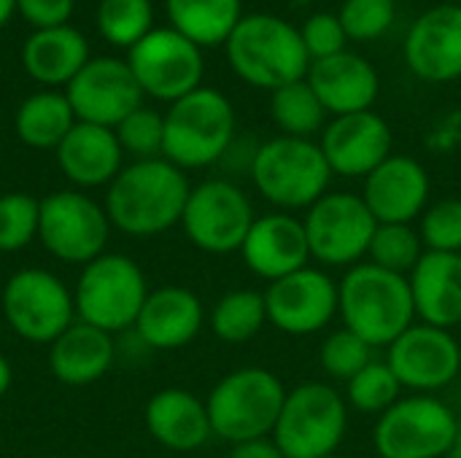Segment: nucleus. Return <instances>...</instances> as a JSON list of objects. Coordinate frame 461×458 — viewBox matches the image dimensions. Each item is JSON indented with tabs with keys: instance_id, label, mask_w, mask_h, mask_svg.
Wrapping results in <instances>:
<instances>
[{
	"instance_id": "1",
	"label": "nucleus",
	"mask_w": 461,
	"mask_h": 458,
	"mask_svg": "<svg viewBox=\"0 0 461 458\" xmlns=\"http://www.w3.org/2000/svg\"><path fill=\"white\" fill-rule=\"evenodd\" d=\"M189 181L181 167L159 159H140L127 167L108 184L105 213L108 221L132 238L162 235L170 227L181 224Z\"/></svg>"
},
{
	"instance_id": "2",
	"label": "nucleus",
	"mask_w": 461,
	"mask_h": 458,
	"mask_svg": "<svg viewBox=\"0 0 461 458\" xmlns=\"http://www.w3.org/2000/svg\"><path fill=\"white\" fill-rule=\"evenodd\" d=\"M338 313L343 316L346 329L365 343L389 348L416 324L411 281L400 273L375 267L373 262L354 265L338 283Z\"/></svg>"
},
{
	"instance_id": "3",
	"label": "nucleus",
	"mask_w": 461,
	"mask_h": 458,
	"mask_svg": "<svg viewBox=\"0 0 461 458\" xmlns=\"http://www.w3.org/2000/svg\"><path fill=\"white\" fill-rule=\"evenodd\" d=\"M224 46L232 70L251 86L276 92L286 84L308 78L311 57L303 35L281 16H243Z\"/></svg>"
},
{
	"instance_id": "4",
	"label": "nucleus",
	"mask_w": 461,
	"mask_h": 458,
	"mask_svg": "<svg viewBox=\"0 0 461 458\" xmlns=\"http://www.w3.org/2000/svg\"><path fill=\"white\" fill-rule=\"evenodd\" d=\"M235 140L232 103L219 92L200 86L186 97L170 103L165 113V151L162 157L181 170L208 167L227 157Z\"/></svg>"
},
{
	"instance_id": "5",
	"label": "nucleus",
	"mask_w": 461,
	"mask_h": 458,
	"mask_svg": "<svg viewBox=\"0 0 461 458\" xmlns=\"http://www.w3.org/2000/svg\"><path fill=\"white\" fill-rule=\"evenodd\" d=\"M286 389L265 367H240L224 375L205 400L211 429L224 443H249L273 435Z\"/></svg>"
},
{
	"instance_id": "6",
	"label": "nucleus",
	"mask_w": 461,
	"mask_h": 458,
	"mask_svg": "<svg viewBox=\"0 0 461 458\" xmlns=\"http://www.w3.org/2000/svg\"><path fill=\"white\" fill-rule=\"evenodd\" d=\"M251 178L267 202L284 211H297L311 208L327 194L332 170L319 143L281 135L257 148Z\"/></svg>"
},
{
	"instance_id": "7",
	"label": "nucleus",
	"mask_w": 461,
	"mask_h": 458,
	"mask_svg": "<svg viewBox=\"0 0 461 458\" xmlns=\"http://www.w3.org/2000/svg\"><path fill=\"white\" fill-rule=\"evenodd\" d=\"M149 297L143 270L124 254H103L84 265L73 302L76 319L108 335L135 327L138 313Z\"/></svg>"
},
{
	"instance_id": "8",
	"label": "nucleus",
	"mask_w": 461,
	"mask_h": 458,
	"mask_svg": "<svg viewBox=\"0 0 461 458\" xmlns=\"http://www.w3.org/2000/svg\"><path fill=\"white\" fill-rule=\"evenodd\" d=\"M346 429V400L330 383H300L286 391L273 443L284 458H324L340 448Z\"/></svg>"
},
{
	"instance_id": "9",
	"label": "nucleus",
	"mask_w": 461,
	"mask_h": 458,
	"mask_svg": "<svg viewBox=\"0 0 461 458\" xmlns=\"http://www.w3.org/2000/svg\"><path fill=\"white\" fill-rule=\"evenodd\" d=\"M459 429V416L432 394L394 402L375 424L381 458H446Z\"/></svg>"
},
{
	"instance_id": "10",
	"label": "nucleus",
	"mask_w": 461,
	"mask_h": 458,
	"mask_svg": "<svg viewBox=\"0 0 461 458\" xmlns=\"http://www.w3.org/2000/svg\"><path fill=\"white\" fill-rule=\"evenodd\" d=\"M3 316L22 340L51 346L76 321L73 292L49 270H19L3 286Z\"/></svg>"
},
{
	"instance_id": "11",
	"label": "nucleus",
	"mask_w": 461,
	"mask_h": 458,
	"mask_svg": "<svg viewBox=\"0 0 461 458\" xmlns=\"http://www.w3.org/2000/svg\"><path fill=\"white\" fill-rule=\"evenodd\" d=\"M111 235L108 213L84 192L62 189L41 200L38 238L65 265H89L105 254Z\"/></svg>"
},
{
	"instance_id": "12",
	"label": "nucleus",
	"mask_w": 461,
	"mask_h": 458,
	"mask_svg": "<svg viewBox=\"0 0 461 458\" xmlns=\"http://www.w3.org/2000/svg\"><path fill=\"white\" fill-rule=\"evenodd\" d=\"M303 224L311 256L327 267L357 265L367 256L370 240L378 229V221L365 200L351 192H327L308 208Z\"/></svg>"
},
{
	"instance_id": "13",
	"label": "nucleus",
	"mask_w": 461,
	"mask_h": 458,
	"mask_svg": "<svg viewBox=\"0 0 461 458\" xmlns=\"http://www.w3.org/2000/svg\"><path fill=\"white\" fill-rule=\"evenodd\" d=\"M254 219L251 200L243 189L224 178H211L189 192L181 227L200 251L232 254L243 248Z\"/></svg>"
},
{
	"instance_id": "14",
	"label": "nucleus",
	"mask_w": 461,
	"mask_h": 458,
	"mask_svg": "<svg viewBox=\"0 0 461 458\" xmlns=\"http://www.w3.org/2000/svg\"><path fill=\"white\" fill-rule=\"evenodd\" d=\"M127 65L143 94L167 103H176L200 89V78L205 70L200 46L173 27L151 30L140 43L130 49Z\"/></svg>"
},
{
	"instance_id": "15",
	"label": "nucleus",
	"mask_w": 461,
	"mask_h": 458,
	"mask_svg": "<svg viewBox=\"0 0 461 458\" xmlns=\"http://www.w3.org/2000/svg\"><path fill=\"white\" fill-rule=\"evenodd\" d=\"M65 97L78 121L108 130H116V124L143 105V89L127 59L116 57H92L65 86Z\"/></svg>"
},
{
	"instance_id": "16",
	"label": "nucleus",
	"mask_w": 461,
	"mask_h": 458,
	"mask_svg": "<svg viewBox=\"0 0 461 458\" xmlns=\"http://www.w3.org/2000/svg\"><path fill=\"white\" fill-rule=\"evenodd\" d=\"M267 321L292 337L316 335L338 313V283L316 267L278 278L265 292Z\"/></svg>"
},
{
	"instance_id": "17",
	"label": "nucleus",
	"mask_w": 461,
	"mask_h": 458,
	"mask_svg": "<svg viewBox=\"0 0 461 458\" xmlns=\"http://www.w3.org/2000/svg\"><path fill=\"white\" fill-rule=\"evenodd\" d=\"M386 364L392 367L402 389L432 394L456 381L461 370V348L448 329L413 324L389 346Z\"/></svg>"
},
{
	"instance_id": "18",
	"label": "nucleus",
	"mask_w": 461,
	"mask_h": 458,
	"mask_svg": "<svg viewBox=\"0 0 461 458\" xmlns=\"http://www.w3.org/2000/svg\"><path fill=\"white\" fill-rule=\"evenodd\" d=\"M319 146L332 175L367 178L392 157V130L373 111L335 116L324 127Z\"/></svg>"
},
{
	"instance_id": "19",
	"label": "nucleus",
	"mask_w": 461,
	"mask_h": 458,
	"mask_svg": "<svg viewBox=\"0 0 461 458\" xmlns=\"http://www.w3.org/2000/svg\"><path fill=\"white\" fill-rule=\"evenodd\" d=\"M365 205L378 224H413L429 202V175L413 157L392 154L365 178Z\"/></svg>"
},
{
	"instance_id": "20",
	"label": "nucleus",
	"mask_w": 461,
	"mask_h": 458,
	"mask_svg": "<svg viewBox=\"0 0 461 458\" xmlns=\"http://www.w3.org/2000/svg\"><path fill=\"white\" fill-rule=\"evenodd\" d=\"M405 62L429 84L461 78V5H438L419 16L405 38Z\"/></svg>"
},
{
	"instance_id": "21",
	"label": "nucleus",
	"mask_w": 461,
	"mask_h": 458,
	"mask_svg": "<svg viewBox=\"0 0 461 458\" xmlns=\"http://www.w3.org/2000/svg\"><path fill=\"white\" fill-rule=\"evenodd\" d=\"M240 254L246 267L270 283L308 267L311 246L303 219L289 213H267L254 219Z\"/></svg>"
},
{
	"instance_id": "22",
	"label": "nucleus",
	"mask_w": 461,
	"mask_h": 458,
	"mask_svg": "<svg viewBox=\"0 0 461 458\" xmlns=\"http://www.w3.org/2000/svg\"><path fill=\"white\" fill-rule=\"evenodd\" d=\"M308 84L321 100L324 111L332 116L370 111L381 89L375 67L365 57L351 51L311 62Z\"/></svg>"
},
{
	"instance_id": "23",
	"label": "nucleus",
	"mask_w": 461,
	"mask_h": 458,
	"mask_svg": "<svg viewBox=\"0 0 461 458\" xmlns=\"http://www.w3.org/2000/svg\"><path fill=\"white\" fill-rule=\"evenodd\" d=\"M203 319V302L194 292L181 286H162L149 292L132 329L146 348L178 351L200 335Z\"/></svg>"
},
{
	"instance_id": "24",
	"label": "nucleus",
	"mask_w": 461,
	"mask_h": 458,
	"mask_svg": "<svg viewBox=\"0 0 461 458\" xmlns=\"http://www.w3.org/2000/svg\"><path fill=\"white\" fill-rule=\"evenodd\" d=\"M122 159L124 151L116 132L86 121H76V127L57 146L62 175L81 189L108 186L122 173Z\"/></svg>"
},
{
	"instance_id": "25",
	"label": "nucleus",
	"mask_w": 461,
	"mask_h": 458,
	"mask_svg": "<svg viewBox=\"0 0 461 458\" xmlns=\"http://www.w3.org/2000/svg\"><path fill=\"white\" fill-rule=\"evenodd\" d=\"M411 292L421 324L448 329L461 324V254L424 251L411 273Z\"/></svg>"
},
{
	"instance_id": "26",
	"label": "nucleus",
	"mask_w": 461,
	"mask_h": 458,
	"mask_svg": "<svg viewBox=\"0 0 461 458\" xmlns=\"http://www.w3.org/2000/svg\"><path fill=\"white\" fill-rule=\"evenodd\" d=\"M146 429L167 451L192 454L211 437V418L203 400L186 389H162L146 405Z\"/></svg>"
},
{
	"instance_id": "27",
	"label": "nucleus",
	"mask_w": 461,
	"mask_h": 458,
	"mask_svg": "<svg viewBox=\"0 0 461 458\" xmlns=\"http://www.w3.org/2000/svg\"><path fill=\"white\" fill-rule=\"evenodd\" d=\"M113 337L84 321H73L49 346V370L65 386H89L113 364Z\"/></svg>"
},
{
	"instance_id": "28",
	"label": "nucleus",
	"mask_w": 461,
	"mask_h": 458,
	"mask_svg": "<svg viewBox=\"0 0 461 458\" xmlns=\"http://www.w3.org/2000/svg\"><path fill=\"white\" fill-rule=\"evenodd\" d=\"M89 59L86 38L70 24L35 30L22 46L27 76L43 86H68Z\"/></svg>"
},
{
	"instance_id": "29",
	"label": "nucleus",
	"mask_w": 461,
	"mask_h": 458,
	"mask_svg": "<svg viewBox=\"0 0 461 458\" xmlns=\"http://www.w3.org/2000/svg\"><path fill=\"white\" fill-rule=\"evenodd\" d=\"M76 113L65 97V92H35L30 94L14 119L16 135L24 146L38 151H57L65 135L76 127Z\"/></svg>"
},
{
	"instance_id": "30",
	"label": "nucleus",
	"mask_w": 461,
	"mask_h": 458,
	"mask_svg": "<svg viewBox=\"0 0 461 458\" xmlns=\"http://www.w3.org/2000/svg\"><path fill=\"white\" fill-rule=\"evenodd\" d=\"M165 5L173 30L200 49L227 43L243 19L240 0H165Z\"/></svg>"
},
{
	"instance_id": "31",
	"label": "nucleus",
	"mask_w": 461,
	"mask_h": 458,
	"mask_svg": "<svg viewBox=\"0 0 461 458\" xmlns=\"http://www.w3.org/2000/svg\"><path fill=\"white\" fill-rule=\"evenodd\" d=\"M267 324L265 294L254 289H235L224 294L211 313V329L221 343H249Z\"/></svg>"
},
{
	"instance_id": "32",
	"label": "nucleus",
	"mask_w": 461,
	"mask_h": 458,
	"mask_svg": "<svg viewBox=\"0 0 461 458\" xmlns=\"http://www.w3.org/2000/svg\"><path fill=\"white\" fill-rule=\"evenodd\" d=\"M270 113L284 135L308 138V140L313 132L324 127V119H327V111L321 100L316 97V92L311 89L308 78L276 89L270 100Z\"/></svg>"
},
{
	"instance_id": "33",
	"label": "nucleus",
	"mask_w": 461,
	"mask_h": 458,
	"mask_svg": "<svg viewBox=\"0 0 461 458\" xmlns=\"http://www.w3.org/2000/svg\"><path fill=\"white\" fill-rule=\"evenodd\" d=\"M151 24V0H100L97 5V30L113 46L132 49L154 30Z\"/></svg>"
},
{
	"instance_id": "34",
	"label": "nucleus",
	"mask_w": 461,
	"mask_h": 458,
	"mask_svg": "<svg viewBox=\"0 0 461 458\" xmlns=\"http://www.w3.org/2000/svg\"><path fill=\"white\" fill-rule=\"evenodd\" d=\"M367 256L375 267L405 275L413 273V267L424 256V243L411 224H378Z\"/></svg>"
},
{
	"instance_id": "35",
	"label": "nucleus",
	"mask_w": 461,
	"mask_h": 458,
	"mask_svg": "<svg viewBox=\"0 0 461 458\" xmlns=\"http://www.w3.org/2000/svg\"><path fill=\"white\" fill-rule=\"evenodd\" d=\"M402 386L386 362H370L357 378L348 381V405L367 416H384L394 402H400Z\"/></svg>"
},
{
	"instance_id": "36",
	"label": "nucleus",
	"mask_w": 461,
	"mask_h": 458,
	"mask_svg": "<svg viewBox=\"0 0 461 458\" xmlns=\"http://www.w3.org/2000/svg\"><path fill=\"white\" fill-rule=\"evenodd\" d=\"M41 202L24 192L0 194V254L27 248L38 238Z\"/></svg>"
},
{
	"instance_id": "37",
	"label": "nucleus",
	"mask_w": 461,
	"mask_h": 458,
	"mask_svg": "<svg viewBox=\"0 0 461 458\" xmlns=\"http://www.w3.org/2000/svg\"><path fill=\"white\" fill-rule=\"evenodd\" d=\"M370 362H375V348L370 343H365L359 335H354L351 329H338L332 332L319 351V364L321 370L335 378V381H351L357 378Z\"/></svg>"
},
{
	"instance_id": "38",
	"label": "nucleus",
	"mask_w": 461,
	"mask_h": 458,
	"mask_svg": "<svg viewBox=\"0 0 461 458\" xmlns=\"http://www.w3.org/2000/svg\"><path fill=\"white\" fill-rule=\"evenodd\" d=\"M116 140L124 154L140 159H159L165 151V116L151 108L132 111L122 124H116Z\"/></svg>"
},
{
	"instance_id": "39",
	"label": "nucleus",
	"mask_w": 461,
	"mask_h": 458,
	"mask_svg": "<svg viewBox=\"0 0 461 458\" xmlns=\"http://www.w3.org/2000/svg\"><path fill=\"white\" fill-rule=\"evenodd\" d=\"M421 243L427 251H440V254H461V200L459 197H446L438 200L432 208L421 213V227H419Z\"/></svg>"
},
{
	"instance_id": "40",
	"label": "nucleus",
	"mask_w": 461,
	"mask_h": 458,
	"mask_svg": "<svg viewBox=\"0 0 461 458\" xmlns=\"http://www.w3.org/2000/svg\"><path fill=\"white\" fill-rule=\"evenodd\" d=\"M338 19L346 30V38L373 40L392 27L394 0H346Z\"/></svg>"
},
{
	"instance_id": "41",
	"label": "nucleus",
	"mask_w": 461,
	"mask_h": 458,
	"mask_svg": "<svg viewBox=\"0 0 461 458\" xmlns=\"http://www.w3.org/2000/svg\"><path fill=\"white\" fill-rule=\"evenodd\" d=\"M300 35H303V43H305V51H308L311 62L346 51V40H348L340 19L332 16V13H316V16H311L303 24Z\"/></svg>"
},
{
	"instance_id": "42",
	"label": "nucleus",
	"mask_w": 461,
	"mask_h": 458,
	"mask_svg": "<svg viewBox=\"0 0 461 458\" xmlns=\"http://www.w3.org/2000/svg\"><path fill=\"white\" fill-rule=\"evenodd\" d=\"M73 0H16V11L35 30L62 27L73 16Z\"/></svg>"
},
{
	"instance_id": "43",
	"label": "nucleus",
	"mask_w": 461,
	"mask_h": 458,
	"mask_svg": "<svg viewBox=\"0 0 461 458\" xmlns=\"http://www.w3.org/2000/svg\"><path fill=\"white\" fill-rule=\"evenodd\" d=\"M230 458H284V454L278 451V445L273 440L259 437V440H249V443L232 445Z\"/></svg>"
},
{
	"instance_id": "44",
	"label": "nucleus",
	"mask_w": 461,
	"mask_h": 458,
	"mask_svg": "<svg viewBox=\"0 0 461 458\" xmlns=\"http://www.w3.org/2000/svg\"><path fill=\"white\" fill-rule=\"evenodd\" d=\"M11 383H14V373H11V364H8V359L0 354V397L11 389Z\"/></svg>"
},
{
	"instance_id": "45",
	"label": "nucleus",
	"mask_w": 461,
	"mask_h": 458,
	"mask_svg": "<svg viewBox=\"0 0 461 458\" xmlns=\"http://www.w3.org/2000/svg\"><path fill=\"white\" fill-rule=\"evenodd\" d=\"M16 13V0H0V27Z\"/></svg>"
},
{
	"instance_id": "46",
	"label": "nucleus",
	"mask_w": 461,
	"mask_h": 458,
	"mask_svg": "<svg viewBox=\"0 0 461 458\" xmlns=\"http://www.w3.org/2000/svg\"><path fill=\"white\" fill-rule=\"evenodd\" d=\"M446 458H461V418L459 429H456V437H454V445H451V451H448V456Z\"/></svg>"
},
{
	"instance_id": "47",
	"label": "nucleus",
	"mask_w": 461,
	"mask_h": 458,
	"mask_svg": "<svg viewBox=\"0 0 461 458\" xmlns=\"http://www.w3.org/2000/svg\"><path fill=\"white\" fill-rule=\"evenodd\" d=\"M324 458H343V456H338V454H332V456H324Z\"/></svg>"
},
{
	"instance_id": "48",
	"label": "nucleus",
	"mask_w": 461,
	"mask_h": 458,
	"mask_svg": "<svg viewBox=\"0 0 461 458\" xmlns=\"http://www.w3.org/2000/svg\"><path fill=\"white\" fill-rule=\"evenodd\" d=\"M46 458H62V456H46Z\"/></svg>"
},
{
	"instance_id": "49",
	"label": "nucleus",
	"mask_w": 461,
	"mask_h": 458,
	"mask_svg": "<svg viewBox=\"0 0 461 458\" xmlns=\"http://www.w3.org/2000/svg\"><path fill=\"white\" fill-rule=\"evenodd\" d=\"M456 5H461V0H456Z\"/></svg>"
},
{
	"instance_id": "50",
	"label": "nucleus",
	"mask_w": 461,
	"mask_h": 458,
	"mask_svg": "<svg viewBox=\"0 0 461 458\" xmlns=\"http://www.w3.org/2000/svg\"><path fill=\"white\" fill-rule=\"evenodd\" d=\"M394 3H400V0H394Z\"/></svg>"
}]
</instances>
